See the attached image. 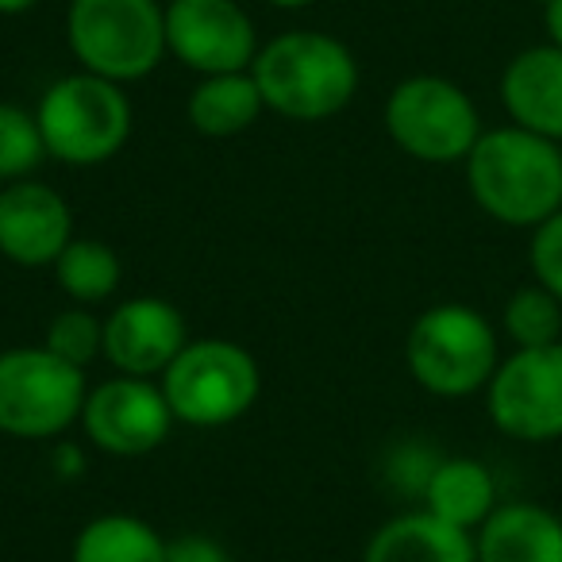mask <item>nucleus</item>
Here are the masks:
<instances>
[{"instance_id": "f257e3e1", "label": "nucleus", "mask_w": 562, "mask_h": 562, "mask_svg": "<svg viewBox=\"0 0 562 562\" xmlns=\"http://www.w3.org/2000/svg\"><path fill=\"white\" fill-rule=\"evenodd\" d=\"M474 204L505 227H539L562 212V150L524 127H490L467 155Z\"/></svg>"}, {"instance_id": "f03ea898", "label": "nucleus", "mask_w": 562, "mask_h": 562, "mask_svg": "<svg viewBox=\"0 0 562 562\" xmlns=\"http://www.w3.org/2000/svg\"><path fill=\"white\" fill-rule=\"evenodd\" d=\"M266 112L316 124L331 120L359 93V63L351 47L324 32H285L258 47L250 66Z\"/></svg>"}, {"instance_id": "7ed1b4c3", "label": "nucleus", "mask_w": 562, "mask_h": 562, "mask_svg": "<svg viewBox=\"0 0 562 562\" xmlns=\"http://www.w3.org/2000/svg\"><path fill=\"white\" fill-rule=\"evenodd\" d=\"M47 155L63 166L86 170V166H104L124 150L132 139L135 112L127 101L124 86L97 74H66L35 104Z\"/></svg>"}, {"instance_id": "20e7f679", "label": "nucleus", "mask_w": 562, "mask_h": 562, "mask_svg": "<svg viewBox=\"0 0 562 562\" xmlns=\"http://www.w3.org/2000/svg\"><path fill=\"white\" fill-rule=\"evenodd\" d=\"M66 43L78 66L132 86L166 58V4L158 0H70Z\"/></svg>"}, {"instance_id": "39448f33", "label": "nucleus", "mask_w": 562, "mask_h": 562, "mask_svg": "<svg viewBox=\"0 0 562 562\" xmlns=\"http://www.w3.org/2000/svg\"><path fill=\"white\" fill-rule=\"evenodd\" d=\"M405 367L431 397H470L501 367L497 331L477 308L443 301L424 308L405 336Z\"/></svg>"}, {"instance_id": "423d86ee", "label": "nucleus", "mask_w": 562, "mask_h": 562, "mask_svg": "<svg viewBox=\"0 0 562 562\" xmlns=\"http://www.w3.org/2000/svg\"><path fill=\"white\" fill-rule=\"evenodd\" d=\"M173 420L186 428H227L255 408L262 374L247 347L232 339H189L158 378Z\"/></svg>"}, {"instance_id": "0eeeda50", "label": "nucleus", "mask_w": 562, "mask_h": 562, "mask_svg": "<svg viewBox=\"0 0 562 562\" xmlns=\"http://www.w3.org/2000/svg\"><path fill=\"white\" fill-rule=\"evenodd\" d=\"M382 124L397 150L428 166L467 162V155L485 132L467 89L439 74H413L397 81L393 93L385 97Z\"/></svg>"}, {"instance_id": "6e6552de", "label": "nucleus", "mask_w": 562, "mask_h": 562, "mask_svg": "<svg viewBox=\"0 0 562 562\" xmlns=\"http://www.w3.org/2000/svg\"><path fill=\"white\" fill-rule=\"evenodd\" d=\"M89 397L86 370L63 362L47 347L0 351V436L58 439L81 424Z\"/></svg>"}, {"instance_id": "1a4fd4ad", "label": "nucleus", "mask_w": 562, "mask_h": 562, "mask_svg": "<svg viewBox=\"0 0 562 562\" xmlns=\"http://www.w3.org/2000/svg\"><path fill=\"white\" fill-rule=\"evenodd\" d=\"M485 408L501 436L516 443L562 439V344L516 347L485 385Z\"/></svg>"}, {"instance_id": "9d476101", "label": "nucleus", "mask_w": 562, "mask_h": 562, "mask_svg": "<svg viewBox=\"0 0 562 562\" xmlns=\"http://www.w3.org/2000/svg\"><path fill=\"white\" fill-rule=\"evenodd\" d=\"M173 424V408L155 378L116 374L93 385L81 408L86 439L112 459H143L158 451L170 439Z\"/></svg>"}, {"instance_id": "9b49d317", "label": "nucleus", "mask_w": 562, "mask_h": 562, "mask_svg": "<svg viewBox=\"0 0 562 562\" xmlns=\"http://www.w3.org/2000/svg\"><path fill=\"white\" fill-rule=\"evenodd\" d=\"M166 55L201 78L250 70L258 58L255 20L243 12L239 0H170Z\"/></svg>"}, {"instance_id": "f8f14e48", "label": "nucleus", "mask_w": 562, "mask_h": 562, "mask_svg": "<svg viewBox=\"0 0 562 562\" xmlns=\"http://www.w3.org/2000/svg\"><path fill=\"white\" fill-rule=\"evenodd\" d=\"M186 344V316L166 297H127L104 316V359L127 378H162Z\"/></svg>"}, {"instance_id": "ddd939ff", "label": "nucleus", "mask_w": 562, "mask_h": 562, "mask_svg": "<svg viewBox=\"0 0 562 562\" xmlns=\"http://www.w3.org/2000/svg\"><path fill=\"white\" fill-rule=\"evenodd\" d=\"M74 239V212L47 181H12L0 189V258L24 270L55 266Z\"/></svg>"}, {"instance_id": "4468645a", "label": "nucleus", "mask_w": 562, "mask_h": 562, "mask_svg": "<svg viewBox=\"0 0 562 562\" xmlns=\"http://www.w3.org/2000/svg\"><path fill=\"white\" fill-rule=\"evenodd\" d=\"M501 104L524 132L562 143V47H528L501 74Z\"/></svg>"}, {"instance_id": "2eb2a0df", "label": "nucleus", "mask_w": 562, "mask_h": 562, "mask_svg": "<svg viewBox=\"0 0 562 562\" xmlns=\"http://www.w3.org/2000/svg\"><path fill=\"white\" fill-rule=\"evenodd\" d=\"M477 562H562V516L536 501H505L474 531Z\"/></svg>"}, {"instance_id": "dca6fc26", "label": "nucleus", "mask_w": 562, "mask_h": 562, "mask_svg": "<svg viewBox=\"0 0 562 562\" xmlns=\"http://www.w3.org/2000/svg\"><path fill=\"white\" fill-rule=\"evenodd\" d=\"M362 562H477L474 531L431 516L428 508L390 516L367 539Z\"/></svg>"}, {"instance_id": "f3484780", "label": "nucleus", "mask_w": 562, "mask_h": 562, "mask_svg": "<svg viewBox=\"0 0 562 562\" xmlns=\"http://www.w3.org/2000/svg\"><path fill=\"white\" fill-rule=\"evenodd\" d=\"M420 497L431 516L454 524V528L477 531L497 508V482H493L485 462L454 454V459L436 462Z\"/></svg>"}, {"instance_id": "a211bd4d", "label": "nucleus", "mask_w": 562, "mask_h": 562, "mask_svg": "<svg viewBox=\"0 0 562 562\" xmlns=\"http://www.w3.org/2000/svg\"><path fill=\"white\" fill-rule=\"evenodd\" d=\"M262 112L266 101L258 93V81L250 78V70L201 78L186 104L189 124L204 139H235L247 127H255Z\"/></svg>"}, {"instance_id": "6ab92c4d", "label": "nucleus", "mask_w": 562, "mask_h": 562, "mask_svg": "<svg viewBox=\"0 0 562 562\" xmlns=\"http://www.w3.org/2000/svg\"><path fill=\"white\" fill-rule=\"evenodd\" d=\"M70 562H166V539L143 516L104 513L81 524Z\"/></svg>"}, {"instance_id": "aec40b11", "label": "nucleus", "mask_w": 562, "mask_h": 562, "mask_svg": "<svg viewBox=\"0 0 562 562\" xmlns=\"http://www.w3.org/2000/svg\"><path fill=\"white\" fill-rule=\"evenodd\" d=\"M55 270L58 290L74 301V305H101L112 293L120 290V278H124V266H120V255L109 247L104 239H78L74 235L66 243V250L58 255V262L50 266Z\"/></svg>"}, {"instance_id": "412c9836", "label": "nucleus", "mask_w": 562, "mask_h": 562, "mask_svg": "<svg viewBox=\"0 0 562 562\" xmlns=\"http://www.w3.org/2000/svg\"><path fill=\"white\" fill-rule=\"evenodd\" d=\"M505 336L516 347H551L562 344V301L539 281L516 290L505 301Z\"/></svg>"}, {"instance_id": "4be33fe9", "label": "nucleus", "mask_w": 562, "mask_h": 562, "mask_svg": "<svg viewBox=\"0 0 562 562\" xmlns=\"http://www.w3.org/2000/svg\"><path fill=\"white\" fill-rule=\"evenodd\" d=\"M47 158L50 155L35 112L20 109L12 101H0V186L32 178Z\"/></svg>"}, {"instance_id": "5701e85b", "label": "nucleus", "mask_w": 562, "mask_h": 562, "mask_svg": "<svg viewBox=\"0 0 562 562\" xmlns=\"http://www.w3.org/2000/svg\"><path fill=\"white\" fill-rule=\"evenodd\" d=\"M43 347L55 351L63 362L78 370H89V362H97L104 355V321L93 316L86 305H70L63 313H55V321L47 324Z\"/></svg>"}, {"instance_id": "b1692460", "label": "nucleus", "mask_w": 562, "mask_h": 562, "mask_svg": "<svg viewBox=\"0 0 562 562\" xmlns=\"http://www.w3.org/2000/svg\"><path fill=\"white\" fill-rule=\"evenodd\" d=\"M528 262H531V273H536L539 285L551 290L554 297L562 301V212H554L551 220L531 227Z\"/></svg>"}, {"instance_id": "393cba45", "label": "nucleus", "mask_w": 562, "mask_h": 562, "mask_svg": "<svg viewBox=\"0 0 562 562\" xmlns=\"http://www.w3.org/2000/svg\"><path fill=\"white\" fill-rule=\"evenodd\" d=\"M166 562H232V554L212 536H178L166 539Z\"/></svg>"}, {"instance_id": "a878e982", "label": "nucleus", "mask_w": 562, "mask_h": 562, "mask_svg": "<svg viewBox=\"0 0 562 562\" xmlns=\"http://www.w3.org/2000/svg\"><path fill=\"white\" fill-rule=\"evenodd\" d=\"M50 462H55V477H58V482H78V477L86 474V467H89L86 451H81V443H74V439H58Z\"/></svg>"}, {"instance_id": "bb28decb", "label": "nucleus", "mask_w": 562, "mask_h": 562, "mask_svg": "<svg viewBox=\"0 0 562 562\" xmlns=\"http://www.w3.org/2000/svg\"><path fill=\"white\" fill-rule=\"evenodd\" d=\"M543 24H547V35H551L554 47H562V0H547Z\"/></svg>"}, {"instance_id": "cd10ccee", "label": "nucleus", "mask_w": 562, "mask_h": 562, "mask_svg": "<svg viewBox=\"0 0 562 562\" xmlns=\"http://www.w3.org/2000/svg\"><path fill=\"white\" fill-rule=\"evenodd\" d=\"M43 0H0V16H24V12L40 9Z\"/></svg>"}, {"instance_id": "c85d7f7f", "label": "nucleus", "mask_w": 562, "mask_h": 562, "mask_svg": "<svg viewBox=\"0 0 562 562\" xmlns=\"http://www.w3.org/2000/svg\"><path fill=\"white\" fill-rule=\"evenodd\" d=\"M266 4H273V9H281V12H297V9H308L313 0H266Z\"/></svg>"}, {"instance_id": "c756f323", "label": "nucleus", "mask_w": 562, "mask_h": 562, "mask_svg": "<svg viewBox=\"0 0 562 562\" xmlns=\"http://www.w3.org/2000/svg\"><path fill=\"white\" fill-rule=\"evenodd\" d=\"M539 4H547V0H539Z\"/></svg>"}, {"instance_id": "7c9ffc66", "label": "nucleus", "mask_w": 562, "mask_h": 562, "mask_svg": "<svg viewBox=\"0 0 562 562\" xmlns=\"http://www.w3.org/2000/svg\"><path fill=\"white\" fill-rule=\"evenodd\" d=\"M559 150H562V143H559Z\"/></svg>"}]
</instances>
